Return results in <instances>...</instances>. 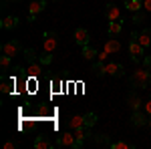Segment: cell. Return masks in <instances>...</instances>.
<instances>
[{
    "label": "cell",
    "mask_w": 151,
    "mask_h": 149,
    "mask_svg": "<svg viewBox=\"0 0 151 149\" xmlns=\"http://www.w3.org/2000/svg\"><path fill=\"white\" fill-rule=\"evenodd\" d=\"M97 55H99V53H97V50H95L93 46H83V58H85V60H95V58H97Z\"/></svg>",
    "instance_id": "19"
},
{
    "label": "cell",
    "mask_w": 151,
    "mask_h": 149,
    "mask_svg": "<svg viewBox=\"0 0 151 149\" xmlns=\"http://www.w3.org/2000/svg\"><path fill=\"white\" fill-rule=\"evenodd\" d=\"M149 123V115L145 113V109L141 111V109H137V111H133L131 113V125L135 127H145Z\"/></svg>",
    "instance_id": "6"
},
{
    "label": "cell",
    "mask_w": 151,
    "mask_h": 149,
    "mask_svg": "<svg viewBox=\"0 0 151 149\" xmlns=\"http://www.w3.org/2000/svg\"><path fill=\"white\" fill-rule=\"evenodd\" d=\"M121 6H117V4H107V8H105V16H107V20L111 22V20H121Z\"/></svg>",
    "instance_id": "8"
},
{
    "label": "cell",
    "mask_w": 151,
    "mask_h": 149,
    "mask_svg": "<svg viewBox=\"0 0 151 149\" xmlns=\"http://www.w3.org/2000/svg\"><path fill=\"white\" fill-rule=\"evenodd\" d=\"M135 24H141V22H145V10H137V12H133V18H131Z\"/></svg>",
    "instance_id": "26"
},
{
    "label": "cell",
    "mask_w": 151,
    "mask_h": 149,
    "mask_svg": "<svg viewBox=\"0 0 151 149\" xmlns=\"http://www.w3.org/2000/svg\"><path fill=\"white\" fill-rule=\"evenodd\" d=\"M95 123H97V115L95 113H87L85 115V127H91V129H93Z\"/></svg>",
    "instance_id": "28"
},
{
    "label": "cell",
    "mask_w": 151,
    "mask_h": 149,
    "mask_svg": "<svg viewBox=\"0 0 151 149\" xmlns=\"http://www.w3.org/2000/svg\"><path fill=\"white\" fill-rule=\"evenodd\" d=\"M147 125H149V127H151V115H149V123H147Z\"/></svg>",
    "instance_id": "36"
},
{
    "label": "cell",
    "mask_w": 151,
    "mask_h": 149,
    "mask_svg": "<svg viewBox=\"0 0 151 149\" xmlns=\"http://www.w3.org/2000/svg\"><path fill=\"white\" fill-rule=\"evenodd\" d=\"M4 4H8V2H20V0H2Z\"/></svg>",
    "instance_id": "35"
},
{
    "label": "cell",
    "mask_w": 151,
    "mask_h": 149,
    "mask_svg": "<svg viewBox=\"0 0 151 149\" xmlns=\"http://www.w3.org/2000/svg\"><path fill=\"white\" fill-rule=\"evenodd\" d=\"M12 85H14V81L8 79L6 75L2 77V83H0V91H2V95H10L12 93Z\"/></svg>",
    "instance_id": "14"
},
{
    "label": "cell",
    "mask_w": 151,
    "mask_h": 149,
    "mask_svg": "<svg viewBox=\"0 0 151 149\" xmlns=\"http://www.w3.org/2000/svg\"><path fill=\"white\" fill-rule=\"evenodd\" d=\"M123 2H125V10H129V12H137L143 8L141 0H123Z\"/></svg>",
    "instance_id": "16"
},
{
    "label": "cell",
    "mask_w": 151,
    "mask_h": 149,
    "mask_svg": "<svg viewBox=\"0 0 151 149\" xmlns=\"http://www.w3.org/2000/svg\"><path fill=\"white\" fill-rule=\"evenodd\" d=\"M135 145L133 143H127V141H111L109 143V149H133Z\"/></svg>",
    "instance_id": "21"
},
{
    "label": "cell",
    "mask_w": 151,
    "mask_h": 149,
    "mask_svg": "<svg viewBox=\"0 0 151 149\" xmlns=\"http://www.w3.org/2000/svg\"><path fill=\"white\" fill-rule=\"evenodd\" d=\"M45 8H47V0H30V4H28V22H35L38 18V14L45 12Z\"/></svg>",
    "instance_id": "4"
},
{
    "label": "cell",
    "mask_w": 151,
    "mask_h": 149,
    "mask_svg": "<svg viewBox=\"0 0 151 149\" xmlns=\"http://www.w3.org/2000/svg\"><path fill=\"white\" fill-rule=\"evenodd\" d=\"M75 141H77L75 133H60L58 139H57V145H58V147H70V149H73Z\"/></svg>",
    "instance_id": "9"
},
{
    "label": "cell",
    "mask_w": 151,
    "mask_h": 149,
    "mask_svg": "<svg viewBox=\"0 0 151 149\" xmlns=\"http://www.w3.org/2000/svg\"><path fill=\"white\" fill-rule=\"evenodd\" d=\"M143 65H145V67H149V69H151V57H145V58H143Z\"/></svg>",
    "instance_id": "34"
},
{
    "label": "cell",
    "mask_w": 151,
    "mask_h": 149,
    "mask_svg": "<svg viewBox=\"0 0 151 149\" xmlns=\"http://www.w3.org/2000/svg\"><path fill=\"white\" fill-rule=\"evenodd\" d=\"M137 36H139L137 32H133V35H131V40H129V45H127L129 55H131V60H133V63H141V60L145 58V46L139 42Z\"/></svg>",
    "instance_id": "2"
},
{
    "label": "cell",
    "mask_w": 151,
    "mask_h": 149,
    "mask_svg": "<svg viewBox=\"0 0 151 149\" xmlns=\"http://www.w3.org/2000/svg\"><path fill=\"white\" fill-rule=\"evenodd\" d=\"M143 109H145V113H147V115H151V101H145Z\"/></svg>",
    "instance_id": "32"
},
{
    "label": "cell",
    "mask_w": 151,
    "mask_h": 149,
    "mask_svg": "<svg viewBox=\"0 0 151 149\" xmlns=\"http://www.w3.org/2000/svg\"><path fill=\"white\" fill-rule=\"evenodd\" d=\"M4 147H6V149H14V147H16V143H14V141H6Z\"/></svg>",
    "instance_id": "33"
},
{
    "label": "cell",
    "mask_w": 151,
    "mask_h": 149,
    "mask_svg": "<svg viewBox=\"0 0 151 149\" xmlns=\"http://www.w3.org/2000/svg\"><path fill=\"white\" fill-rule=\"evenodd\" d=\"M75 137L85 141L87 137H91V127H77L75 129Z\"/></svg>",
    "instance_id": "18"
},
{
    "label": "cell",
    "mask_w": 151,
    "mask_h": 149,
    "mask_svg": "<svg viewBox=\"0 0 151 149\" xmlns=\"http://www.w3.org/2000/svg\"><path fill=\"white\" fill-rule=\"evenodd\" d=\"M42 46H45V50L48 53H55L58 46V35L55 30H47V32H42Z\"/></svg>",
    "instance_id": "5"
},
{
    "label": "cell",
    "mask_w": 151,
    "mask_h": 149,
    "mask_svg": "<svg viewBox=\"0 0 151 149\" xmlns=\"http://www.w3.org/2000/svg\"><path fill=\"white\" fill-rule=\"evenodd\" d=\"M95 141H97V143H105V145H109V143H111V139L107 137V135H97Z\"/></svg>",
    "instance_id": "29"
},
{
    "label": "cell",
    "mask_w": 151,
    "mask_h": 149,
    "mask_svg": "<svg viewBox=\"0 0 151 149\" xmlns=\"http://www.w3.org/2000/svg\"><path fill=\"white\" fill-rule=\"evenodd\" d=\"M38 60H40L42 65H50V63H52V53H48V50H45L42 55H38Z\"/></svg>",
    "instance_id": "27"
},
{
    "label": "cell",
    "mask_w": 151,
    "mask_h": 149,
    "mask_svg": "<svg viewBox=\"0 0 151 149\" xmlns=\"http://www.w3.org/2000/svg\"><path fill=\"white\" fill-rule=\"evenodd\" d=\"M103 50H107L109 55H113V53H119L121 50V42L117 40V38H109L107 42H105V48Z\"/></svg>",
    "instance_id": "12"
},
{
    "label": "cell",
    "mask_w": 151,
    "mask_h": 149,
    "mask_svg": "<svg viewBox=\"0 0 151 149\" xmlns=\"http://www.w3.org/2000/svg\"><path fill=\"white\" fill-rule=\"evenodd\" d=\"M95 75H99V77H101V75H111V77H117V79H119V77L125 75V67L119 65V63H103L101 69L97 71Z\"/></svg>",
    "instance_id": "3"
},
{
    "label": "cell",
    "mask_w": 151,
    "mask_h": 149,
    "mask_svg": "<svg viewBox=\"0 0 151 149\" xmlns=\"http://www.w3.org/2000/svg\"><path fill=\"white\" fill-rule=\"evenodd\" d=\"M40 65H42V63H40V60H38V63H28V75H30V77H38V75H40Z\"/></svg>",
    "instance_id": "22"
},
{
    "label": "cell",
    "mask_w": 151,
    "mask_h": 149,
    "mask_svg": "<svg viewBox=\"0 0 151 149\" xmlns=\"http://www.w3.org/2000/svg\"><path fill=\"white\" fill-rule=\"evenodd\" d=\"M35 149H52V145H50L45 137H40V135H38V137L35 139Z\"/></svg>",
    "instance_id": "23"
},
{
    "label": "cell",
    "mask_w": 151,
    "mask_h": 149,
    "mask_svg": "<svg viewBox=\"0 0 151 149\" xmlns=\"http://www.w3.org/2000/svg\"><path fill=\"white\" fill-rule=\"evenodd\" d=\"M107 30H109V35H111V36H117L121 30H123V20H111Z\"/></svg>",
    "instance_id": "15"
},
{
    "label": "cell",
    "mask_w": 151,
    "mask_h": 149,
    "mask_svg": "<svg viewBox=\"0 0 151 149\" xmlns=\"http://www.w3.org/2000/svg\"><path fill=\"white\" fill-rule=\"evenodd\" d=\"M10 63H12V57L2 53V57H0V69H2V71H8V69H10Z\"/></svg>",
    "instance_id": "24"
},
{
    "label": "cell",
    "mask_w": 151,
    "mask_h": 149,
    "mask_svg": "<svg viewBox=\"0 0 151 149\" xmlns=\"http://www.w3.org/2000/svg\"><path fill=\"white\" fill-rule=\"evenodd\" d=\"M143 10L151 12V0H143Z\"/></svg>",
    "instance_id": "31"
},
{
    "label": "cell",
    "mask_w": 151,
    "mask_h": 149,
    "mask_svg": "<svg viewBox=\"0 0 151 149\" xmlns=\"http://www.w3.org/2000/svg\"><path fill=\"white\" fill-rule=\"evenodd\" d=\"M22 57L26 58L28 63H35V60H36V50H35V48H24V50H22Z\"/></svg>",
    "instance_id": "25"
},
{
    "label": "cell",
    "mask_w": 151,
    "mask_h": 149,
    "mask_svg": "<svg viewBox=\"0 0 151 149\" xmlns=\"http://www.w3.org/2000/svg\"><path fill=\"white\" fill-rule=\"evenodd\" d=\"M107 58H109V53H107V50H103V53L97 55V60H99V63H107Z\"/></svg>",
    "instance_id": "30"
},
{
    "label": "cell",
    "mask_w": 151,
    "mask_h": 149,
    "mask_svg": "<svg viewBox=\"0 0 151 149\" xmlns=\"http://www.w3.org/2000/svg\"><path fill=\"white\" fill-rule=\"evenodd\" d=\"M137 38H139V42L145 46V48H149V46H151V28H143L141 35L137 36Z\"/></svg>",
    "instance_id": "13"
},
{
    "label": "cell",
    "mask_w": 151,
    "mask_h": 149,
    "mask_svg": "<svg viewBox=\"0 0 151 149\" xmlns=\"http://www.w3.org/2000/svg\"><path fill=\"white\" fill-rule=\"evenodd\" d=\"M73 36H75V40H77V45H81V46H87L89 40H91V35H89L87 28H77Z\"/></svg>",
    "instance_id": "10"
},
{
    "label": "cell",
    "mask_w": 151,
    "mask_h": 149,
    "mask_svg": "<svg viewBox=\"0 0 151 149\" xmlns=\"http://www.w3.org/2000/svg\"><path fill=\"white\" fill-rule=\"evenodd\" d=\"M70 129H77V127H85V115H75L73 119L69 121Z\"/></svg>",
    "instance_id": "20"
},
{
    "label": "cell",
    "mask_w": 151,
    "mask_h": 149,
    "mask_svg": "<svg viewBox=\"0 0 151 149\" xmlns=\"http://www.w3.org/2000/svg\"><path fill=\"white\" fill-rule=\"evenodd\" d=\"M141 97H137V95H129L127 97V105L131 107V111H137V109H141Z\"/></svg>",
    "instance_id": "17"
},
{
    "label": "cell",
    "mask_w": 151,
    "mask_h": 149,
    "mask_svg": "<svg viewBox=\"0 0 151 149\" xmlns=\"http://www.w3.org/2000/svg\"><path fill=\"white\" fill-rule=\"evenodd\" d=\"M18 16H4L2 18V22H0V28L2 30H12V28H16L18 26Z\"/></svg>",
    "instance_id": "11"
},
{
    "label": "cell",
    "mask_w": 151,
    "mask_h": 149,
    "mask_svg": "<svg viewBox=\"0 0 151 149\" xmlns=\"http://www.w3.org/2000/svg\"><path fill=\"white\" fill-rule=\"evenodd\" d=\"M2 53L4 55H10V57H16V55L22 53V46H20L18 40H8V42L2 45Z\"/></svg>",
    "instance_id": "7"
},
{
    "label": "cell",
    "mask_w": 151,
    "mask_h": 149,
    "mask_svg": "<svg viewBox=\"0 0 151 149\" xmlns=\"http://www.w3.org/2000/svg\"><path fill=\"white\" fill-rule=\"evenodd\" d=\"M151 81V69L149 67H139L137 71H133V75H131V87H135V89H145L147 85H149Z\"/></svg>",
    "instance_id": "1"
}]
</instances>
